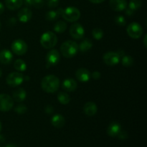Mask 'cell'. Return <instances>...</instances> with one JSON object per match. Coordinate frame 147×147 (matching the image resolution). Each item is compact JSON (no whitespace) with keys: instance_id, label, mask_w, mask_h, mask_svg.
Here are the masks:
<instances>
[{"instance_id":"8fae6325","label":"cell","mask_w":147,"mask_h":147,"mask_svg":"<svg viewBox=\"0 0 147 147\" xmlns=\"http://www.w3.org/2000/svg\"><path fill=\"white\" fill-rule=\"evenodd\" d=\"M120 58L119 55L117 53L115 52H108L106 54H104L103 57V62L105 64L109 66L116 65L120 62Z\"/></svg>"},{"instance_id":"ab89813d","label":"cell","mask_w":147,"mask_h":147,"mask_svg":"<svg viewBox=\"0 0 147 147\" xmlns=\"http://www.w3.org/2000/svg\"><path fill=\"white\" fill-rule=\"evenodd\" d=\"M117 53H118V55H119V57H122L123 55H125L124 51H123V50H119V51L117 52Z\"/></svg>"},{"instance_id":"7c38bea8","label":"cell","mask_w":147,"mask_h":147,"mask_svg":"<svg viewBox=\"0 0 147 147\" xmlns=\"http://www.w3.org/2000/svg\"><path fill=\"white\" fill-rule=\"evenodd\" d=\"M109 5L111 9L116 11H122L127 7L126 0H110Z\"/></svg>"},{"instance_id":"44dd1931","label":"cell","mask_w":147,"mask_h":147,"mask_svg":"<svg viewBox=\"0 0 147 147\" xmlns=\"http://www.w3.org/2000/svg\"><path fill=\"white\" fill-rule=\"evenodd\" d=\"M23 4V0H5V4L10 10L18 9Z\"/></svg>"},{"instance_id":"9c48e42d","label":"cell","mask_w":147,"mask_h":147,"mask_svg":"<svg viewBox=\"0 0 147 147\" xmlns=\"http://www.w3.org/2000/svg\"><path fill=\"white\" fill-rule=\"evenodd\" d=\"M70 34L73 38L76 40H81L84 37L85 30L79 23H75L70 26Z\"/></svg>"},{"instance_id":"8d00e7d4","label":"cell","mask_w":147,"mask_h":147,"mask_svg":"<svg viewBox=\"0 0 147 147\" xmlns=\"http://www.w3.org/2000/svg\"><path fill=\"white\" fill-rule=\"evenodd\" d=\"M134 12V11L131 10V9L129 8L126 9V14L127 16H129V17H131V16H133Z\"/></svg>"},{"instance_id":"7bdbcfd3","label":"cell","mask_w":147,"mask_h":147,"mask_svg":"<svg viewBox=\"0 0 147 147\" xmlns=\"http://www.w3.org/2000/svg\"><path fill=\"white\" fill-rule=\"evenodd\" d=\"M5 147H17V146H15V145H14V144H8V145H7Z\"/></svg>"},{"instance_id":"1f68e13d","label":"cell","mask_w":147,"mask_h":147,"mask_svg":"<svg viewBox=\"0 0 147 147\" xmlns=\"http://www.w3.org/2000/svg\"><path fill=\"white\" fill-rule=\"evenodd\" d=\"M44 5V1L43 0H33L32 6L37 9H41Z\"/></svg>"},{"instance_id":"484cf974","label":"cell","mask_w":147,"mask_h":147,"mask_svg":"<svg viewBox=\"0 0 147 147\" xmlns=\"http://www.w3.org/2000/svg\"><path fill=\"white\" fill-rule=\"evenodd\" d=\"M60 16V13H59V11L57 10V11H49L46 14L45 19L47 21L53 22L57 20Z\"/></svg>"},{"instance_id":"3957f363","label":"cell","mask_w":147,"mask_h":147,"mask_svg":"<svg viewBox=\"0 0 147 147\" xmlns=\"http://www.w3.org/2000/svg\"><path fill=\"white\" fill-rule=\"evenodd\" d=\"M60 16H62L65 20L69 22H74L80 19V12L76 7H69L65 9H62Z\"/></svg>"},{"instance_id":"ee69618b","label":"cell","mask_w":147,"mask_h":147,"mask_svg":"<svg viewBox=\"0 0 147 147\" xmlns=\"http://www.w3.org/2000/svg\"><path fill=\"white\" fill-rule=\"evenodd\" d=\"M1 75H2V70H1V69L0 68V77L1 76Z\"/></svg>"},{"instance_id":"f6af8a7d","label":"cell","mask_w":147,"mask_h":147,"mask_svg":"<svg viewBox=\"0 0 147 147\" xmlns=\"http://www.w3.org/2000/svg\"><path fill=\"white\" fill-rule=\"evenodd\" d=\"M1 122H0V131H1Z\"/></svg>"},{"instance_id":"603a6c76","label":"cell","mask_w":147,"mask_h":147,"mask_svg":"<svg viewBox=\"0 0 147 147\" xmlns=\"http://www.w3.org/2000/svg\"><path fill=\"white\" fill-rule=\"evenodd\" d=\"M57 100L61 104L67 105L70 103V97L67 93H65V92H60L57 95Z\"/></svg>"},{"instance_id":"4316f807","label":"cell","mask_w":147,"mask_h":147,"mask_svg":"<svg viewBox=\"0 0 147 147\" xmlns=\"http://www.w3.org/2000/svg\"><path fill=\"white\" fill-rule=\"evenodd\" d=\"M121 63L124 67H131L134 64V59L130 55H123L121 59Z\"/></svg>"},{"instance_id":"ba28073f","label":"cell","mask_w":147,"mask_h":147,"mask_svg":"<svg viewBox=\"0 0 147 147\" xmlns=\"http://www.w3.org/2000/svg\"><path fill=\"white\" fill-rule=\"evenodd\" d=\"M128 34L133 39H139L143 34V29L142 26L137 22H132L127 27Z\"/></svg>"},{"instance_id":"b9f144b4","label":"cell","mask_w":147,"mask_h":147,"mask_svg":"<svg viewBox=\"0 0 147 147\" xmlns=\"http://www.w3.org/2000/svg\"><path fill=\"white\" fill-rule=\"evenodd\" d=\"M146 37H147V36L145 35L144 38V45L145 47H146Z\"/></svg>"},{"instance_id":"ffe728a7","label":"cell","mask_w":147,"mask_h":147,"mask_svg":"<svg viewBox=\"0 0 147 147\" xmlns=\"http://www.w3.org/2000/svg\"><path fill=\"white\" fill-rule=\"evenodd\" d=\"M26 96H27V93H26L25 90L24 88H20L15 90L13 93V100H15L16 102H18V103H21L25 100Z\"/></svg>"},{"instance_id":"30bf717a","label":"cell","mask_w":147,"mask_h":147,"mask_svg":"<svg viewBox=\"0 0 147 147\" xmlns=\"http://www.w3.org/2000/svg\"><path fill=\"white\" fill-rule=\"evenodd\" d=\"M60 54L57 50H51L48 52L46 57L47 67L56 65L60 62Z\"/></svg>"},{"instance_id":"d590c367","label":"cell","mask_w":147,"mask_h":147,"mask_svg":"<svg viewBox=\"0 0 147 147\" xmlns=\"http://www.w3.org/2000/svg\"><path fill=\"white\" fill-rule=\"evenodd\" d=\"M54 110H53V108L52 106H47L45 108V112L47 114H52L53 113Z\"/></svg>"},{"instance_id":"2e32d148","label":"cell","mask_w":147,"mask_h":147,"mask_svg":"<svg viewBox=\"0 0 147 147\" xmlns=\"http://www.w3.org/2000/svg\"><path fill=\"white\" fill-rule=\"evenodd\" d=\"M77 82L73 78H67L63 82L62 87L67 92H73L77 88Z\"/></svg>"},{"instance_id":"bcb514c9","label":"cell","mask_w":147,"mask_h":147,"mask_svg":"<svg viewBox=\"0 0 147 147\" xmlns=\"http://www.w3.org/2000/svg\"><path fill=\"white\" fill-rule=\"evenodd\" d=\"M1 22H0V31H1Z\"/></svg>"},{"instance_id":"6da1fadb","label":"cell","mask_w":147,"mask_h":147,"mask_svg":"<svg viewBox=\"0 0 147 147\" xmlns=\"http://www.w3.org/2000/svg\"><path fill=\"white\" fill-rule=\"evenodd\" d=\"M42 90L46 93H53L60 88V80L54 75H49L43 78L41 82Z\"/></svg>"},{"instance_id":"f1b7e54d","label":"cell","mask_w":147,"mask_h":147,"mask_svg":"<svg viewBox=\"0 0 147 147\" xmlns=\"http://www.w3.org/2000/svg\"><path fill=\"white\" fill-rule=\"evenodd\" d=\"M92 35H93V38L96 39V40H100L103 38V32L101 29L100 28H94L92 31Z\"/></svg>"},{"instance_id":"f35d334b","label":"cell","mask_w":147,"mask_h":147,"mask_svg":"<svg viewBox=\"0 0 147 147\" xmlns=\"http://www.w3.org/2000/svg\"><path fill=\"white\" fill-rule=\"evenodd\" d=\"M90 2L93 3V4H100V3L103 2L105 0H89Z\"/></svg>"},{"instance_id":"7a4b0ae2","label":"cell","mask_w":147,"mask_h":147,"mask_svg":"<svg viewBox=\"0 0 147 147\" xmlns=\"http://www.w3.org/2000/svg\"><path fill=\"white\" fill-rule=\"evenodd\" d=\"M78 45L74 41L67 40L60 46V51L65 57L71 58L73 57L78 52Z\"/></svg>"},{"instance_id":"7dc6e473","label":"cell","mask_w":147,"mask_h":147,"mask_svg":"<svg viewBox=\"0 0 147 147\" xmlns=\"http://www.w3.org/2000/svg\"><path fill=\"white\" fill-rule=\"evenodd\" d=\"M0 147H1V146H0Z\"/></svg>"},{"instance_id":"52a82bcc","label":"cell","mask_w":147,"mask_h":147,"mask_svg":"<svg viewBox=\"0 0 147 147\" xmlns=\"http://www.w3.org/2000/svg\"><path fill=\"white\" fill-rule=\"evenodd\" d=\"M11 50L13 53H15L17 55H24L27 51V45L24 40L21 39H17L14 40L11 44Z\"/></svg>"},{"instance_id":"f546056e","label":"cell","mask_w":147,"mask_h":147,"mask_svg":"<svg viewBox=\"0 0 147 147\" xmlns=\"http://www.w3.org/2000/svg\"><path fill=\"white\" fill-rule=\"evenodd\" d=\"M115 22L116 23V24H118L120 27H123V26L126 25V19L123 17L122 15H117L114 19Z\"/></svg>"},{"instance_id":"d4e9b609","label":"cell","mask_w":147,"mask_h":147,"mask_svg":"<svg viewBox=\"0 0 147 147\" xmlns=\"http://www.w3.org/2000/svg\"><path fill=\"white\" fill-rule=\"evenodd\" d=\"M14 66V68H15L17 71L20 72H24L25 71L26 69H27V65H26L25 62L23 60H21V59H17V60H15Z\"/></svg>"},{"instance_id":"7402d4cb","label":"cell","mask_w":147,"mask_h":147,"mask_svg":"<svg viewBox=\"0 0 147 147\" xmlns=\"http://www.w3.org/2000/svg\"><path fill=\"white\" fill-rule=\"evenodd\" d=\"M92 47H93V42H92L91 40L86 39L80 43V45L78 46V49L80 50V51L85 53V52H87L89 50H90Z\"/></svg>"},{"instance_id":"d6986e66","label":"cell","mask_w":147,"mask_h":147,"mask_svg":"<svg viewBox=\"0 0 147 147\" xmlns=\"http://www.w3.org/2000/svg\"><path fill=\"white\" fill-rule=\"evenodd\" d=\"M13 59L12 54L8 50H3L0 52V63L2 64H9Z\"/></svg>"},{"instance_id":"d6a6232c","label":"cell","mask_w":147,"mask_h":147,"mask_svg":"<svg viewBox=\"0 0 147 147\" xmlns=\"http://www.w3.org/2000/svg\"><path fill=\"white\" fill-rule=\"evenodd\" d=\"M47 4L50 8H54L56 7L59 4V0H46Z\"/></svg>"},{"instance_id":"5b68a950","label":"cell","mask_w":147,"mask_h":147,"mask_svg":"<svg viewBox=\"0 0 147 147\" xmlns=\"http://www.w3.org/2000/svg\"><path fill=\"white\" fill-rule=\"evenodd\" d=\"M24 78L22 73L18 72H13L7 76L6 81L7 83L11 87H17L23 83Z\"/></svg>"},{"instance_id":"e0dca14e","label":"cell","mask_w":147,"mask_h":147,"mask_svg":"<svg viewBox=\"0 0 147 147\" xmlns=\"http://www.w3.org/2000/svg\"><path fill=\"white\" fill-rule=\"evenodd\" d=\"M97 106L96 103L92 101L87 102L83 107V111H84L85 113L88 116H93L96 115V113H97Z\"/></svg>"},{"instance_id":"5bb4252c","label":"cell","mask_w":147,"mask_h":147,"mask_svg":"<svg viewBox=\"0 0 147 147\" xmlns=\"http://www.w3.org/2000/svg\"><path fill=\"white\" fill-rule=\"evenodd\" d=\"M76 78L80 82H88L90 78V73L84 67L79 68L76 73Z\"/></svg>"},{"instance_id":"836d02e7","label":"cell","mask_w":147,"mask_h":147,"mask_svg":"<svg viewBox=\"0 0 147 147\" xmlns=\"http://www.w3.org/2000/svg\"><path fill=\"white\" fill-rule=\"evenodd\" d=\"M117 137H119V139L123 140V139H126L128 138V134L126 133V131H121L120 133L119 134V135L117 136Z\"/></svg>"},{"instance_id":"83f0119b","label":"cell","mask_w":147,"mask_h":147,"mask_svg":"<svg viewBox=\"0 0 147 147\" xmlns=\"http://www.w3.org/2000/svg\"><path fill=\"white\" fill-rule=\"evenodd\" d=\"M142 4L141 0H131L129 4V8L133 11H136L142 7Z\"/></svg>"},{"instance_id":"4fadbf2b","label":"cell","mask_w":147,"mask_h":147,"mask_svg":"<svg viewBox=\"0 0 147 147\" xmlns=\"http://www.w3.org/2000/svg\"><path fill=\"white\" fill-rule=\"evenodd\" d=\"M17 16H18L19 20L21 22L26 23L31 20L32 17V12L30 9L25 7V8H22L19 11Z\"/></svg>"},{"instance_id":"cb8c5ba5","label":"cell","mask_w":147,"mask_h":147,"mask_svg":"<svg viewBox=\"0 0 147 147\" xmlns=\"http://www.w3.org/2000/svg\"><path fill=\"white\" fill-rule=\"evenodd\" d=\"M67 29V23L64 21H59L55 23L54 30L57 33H63Z\"/></svg>"},{"instance_id":"e575fe53","label":"cell","mask_w":147,"mask_h":147,"mask_svg":"<svg viewBox=\"0 0 147 147\" xmlns=\"http://www.w3.org/2000/svg\"><path fill=\"white\" fill-rule=\"evenodd\" d=\"M92 77L95 80H98L100 78V73L98 71H95L92 73Z\"/></svg>"},{"instance_id":"4dcf8cb0","label":"cell","mask_w":147,"mask_h":147,"mask_svg":"<svg viewBox=\"0 0 147 147\" xmlns=\"http://www.w3.org/2000/svg\"><path fill=\"white\" fill-rule=\"evenodd\" d=\"M14 111L17 112L18 114H24V113H26V111H27V106H24V105L21 104L17 106V107L14 109Z\"/></svg>"},{"instance_id":"277c9868","label":"cell","mask_w":147,"mask_h":147,"mask_svg":"<svg viewBox=\"0 0 147 147\" xmlns=\"http://www.w3.org/2000/svg\"><path fill=\"white\" fill-rule=\"evenodd\" d=\"M57 42V37L53 32H46L40 38V44L44 48L50 49L54 47Z\"/></svg>"},{"instance_id":"74e56055","label":"cell","mask_w":147,"mask_h":147,"mask_svg":"<svg viewBox=\"0 0 147 147\" xmlns=\"http://www.w3.org/2000/svg\"><path fill=\"white\" fill-rule=\"evenodd\" d=\"M32 1L33 0H24V1H23V3H24L27 7H31V6H32Z\"/></svg>"},{"instance_id":"8992f818","label":"cell","mask_w":147,"mask_h":147,"mask_svg":"<svg viewBox=\"0 0 147 147\" xmlns=\"http://www.w3.org/2000/svg\"><path fill=\"white\" fill-rule=\"evenodd\" d=\"M14 106V100L9 95L1 93L0 94V111L7 112Z\"/></svg>"},{"instance_id":"ac0fdd59","label":"cell","mask_w":147,"mask_h":147,"mask_svg":"<svg viewBox=\"0 0 147 147\" xmlns=\"http://www.w3.org/2000/svg\"><path fill=\"white\" fill-rule=\"evenodd\" d=\"M51 124L57 129H60L65 124V119L62 115L56 114L51 119Z\"/></svg>"},{"instance_id":"9a60e30c","label":"cell","mask_w":147,"mask_h":147,"mask_svg":"<svg viewBox=\"0 0 147 147\" xmlns=\"http://www.w3.org/2000/svg\"><path fill=\"white\" fill-rule=\"evenodd\" d=\"M121 131V126L117 122H113L107 129V134L111 137H116Z\"/></svg>"},{"instance_id":"60d3db41","label":"cell","mask_w":147,"mask_h":147,"mask_svg":"<svg viewBox=\"0 0 147 147\" xmlns=\"http://www.w3.org/2000/svg\"><path fill=\"white\" fill-rule=\"evenodd\" d=\"M4 11V7L1 2H0V14H2Z\"/></svg>"}]
</instances>
